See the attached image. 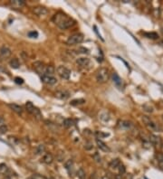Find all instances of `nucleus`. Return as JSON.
Here are the masks:
<instances>
[{
  "mask_svg": "<svg viewBox=\"0 0 163 179\" xmlns=\"http://www.w3.org/2000/svg\"><path fill=\"white\" fill-rule=\"evenodd\" d=\"M15 82L16 84H23L24 83V80L22 78H20V77H16V78H15Z\"/></svg>",
  "mask_w": 163,
  "mask_h": 179,
  "instance_id": "obj_34",
  "label": "nucleus"
},
{
  "mask_svg": "<svg viewBox=\"0 0 163 179\" xmlns=\"http://www.w3.org/2000/svg\"><path fill=\"white\" fill-rule=\"evenodd\" d=\"M112 79L114 82V84L117 86V87H121L122 84V80L121 79V77L116 73V72H113L112 74Z\"/></svg>",
  "mask_w": 163,
  "mask_h": 179,
  "instance_id": "obj_15",
  "label": "nucleus"
},
{
  "mask_svg": "<svg viewBox=\"0 0 163 179\" xmlns=\"http://www.w3.org/2000/svg\"><path fill=\"white\" fill-rule=\"evenodd\" d=\"M84 102H85V101H84V100H83V99H79V100H73V101H72L71 104H72V105H73V106H76V105L83 104V103H84Z\"/></svg>",
  "mask_w": 163,
  "mask_h": 179,
  "instance_id": "obj_28",
  "label": "nucleus"
},
{
  "mask_svg": "<svg viewBox=\"0 0 163 179\" xmlns=\"http://www.w3.org/2000/svg\"><path fill=\"white\" fill-rule=\"evenodd\" d=\"M33 12L38 16H43V15L47 14L48 10L45 7H44V6H35V7H34Z\"/></svg>",
  "mask_w": 163,
  "mask_h": 179,
  "instance_id": "obj_8",
  "label": "nucleus"
},
{
  "mask_svg": "<svg viewBox=\"0 0 163 179\" xmlns=\"http://www.w3.org/2000/svg\"><path fill=\"white\" fill-rule=\"evenodd\" d=\"M109 79V71L107 68H101L96 72V80L100 83H104Z\"/></svg>",
  "mask_w": 163,
  "mask_h": 179,
  "instance_id": "obj_2",
  "label": "nucleus"
},
{
  "mask_svg": "<svg viewBox=\"0 0 163 179\" xmlns=\"http://www.w3.org/2000/svg\"><path fill=\"white\" fill-rule=\"evenodd\" d=\"M4 122V119L2 117H0V124H2Z\"/></svg>",
  "mask_w": 163,
  "mask_h": 179,
  "instance_id": "obj_36",
  "label": "nucleus"
},
{
  "mask_svg": "<svg viewBox=\"0 0 163 179\" xmlns=\"http://www.w3.org/2000/svg\"><path fill=\"white\" fill-rule=\"evenodd\" d=\"M120 165H121V162H120V159H119V158L112 159V160L110 162V164H109L110 168H112V169L118 168L120 167Z\"/></svg>",
  "mask_w": 163,
  "mask_h": 179,
  "instance_id": "obj_22",
  "label": "nucleus"
},
{
  "mask_svg": "<svg viewBox=\"0 0 163 179\" xmlns=\"http://www.w3.org/2000/svg\"><path fill=\"white\" fill-rule=\"evenodd\" d=\"M149 140H150L151 144H153V145H155V146H160V145H161V139H160L158 136L153 135V134H151V135H150V139H149Z\"/></svg>",
  "mask_w": 163,
  "mask_h": 179,
  "instance_id": "obj_16",
  "label": "nucleus"
},
{
  "mask_svg": "<svg viewBox=\"0 0 163 179\" xmlns=\"http://www.w3.org/2000/svg\"><path fill=\"white\" fill-rule=\"evenodd\" d=\"M8 168L6 167V165L5 164H0V175H3V174H5L7 172Z\"/></svg>",
  "mask_w": 163,
  "mask_h": 179,
  "instance_id": "obj_30",
  "label": "nucleus"
},
{
  "mask_svg": "<svg viewBox=\"0 0 163 179\" xmlns=\"http://www.w3.org/2000/svg\"><path fill=\"white\" fill-rule=\"evenodd\" d=\"M156 159H157V162H158L159 167L163 170V154L158 153L156 155Z\"/></svg>",
  "mask_w": 163,
  "mask_h": 179,
  "instance_id": "obj_24",
  "label": "nucleus"
},
{
  "mask_svg": "<svg viewBox=\"0 0 163 179\" xmlns=\"http://www.w3.org/2000/svg\"><path fill=\"white\" fill-rule=\"evenodd\" d=\"M162 43H163V38H162Z\"/></svg>",
  "mask_w": 163,
  "mask_h": 179,
  "instance_id": "obj_41",
  "label": "nucleus"
},
{
  "mask_svg": "<svg viewBox=\"0 0 163 179\" xmlns=\"http://www.w3.org/2000/svg\"><path fill=\"white\" fill-rule=\"evenodd\" d=\"M9 65H10V66H11V68H13V69H18V68H19V66H20V62H19L18 59H16V58H13V59H11V60H10V62H9Z\"/></svg>",
  "mask_w": 163,
  "mask_h": 179,
  "instance_id": "obj_20",
  "label": "nucleus"
},
{
  "mask_svg": "<svg viewBox=\"0 0 163 179\" xmlns=\"http://www.w3.org/2000/svg\"><path fill=\"white\" fill-rule=\"evenodd\" d=\"M45 151V147L44 145H38L35 149V154L36 155H41Z\"/></svg>",
  "mask_w": 163,
  "mask_h": 179,
  "instance_id": "obj_25",
  "label": "nucleus"
},
{
  "mask_svg": "<svg viewBox=\"0 0 163 179\" xmlns=\"http://www.w3.org/2000/svg\"><path fill=\"white\" fill-rule=\"evenodd\" d=\"M11 55V50L6 47V46H3L0 48V56L3 59H7L8 57H10Z\"/></svg>",
  "mask_w": 163,
  "mask_h": 179,
  "instance_id": "obj_10",
  "label": "nucleus"
},
{
  "mask_svg": "<svg viewBox=\"0 0 163 179\" xmlns=\"http://www.w3.org/2000/svg\"><path fill=\"white\" fill-rule=\"evenodd\" d=\"M118 168H119V172H120L121 176H122V174H124V173H125V168H124V166L120 165V167H119Z\"/></svg>",
  "mask_w": 163,
  "mask_h": 179,
  "instance_id": "obj_35",
  "label": "nucleus"
},
{
  "mask_svg": "<svg viewBox=\"0 0 163 179\" xmlns=\"http://www.w3.org/2000/svg\"><path fill=\"white\" fill-rule=\"evenodd\" d=\"M63 125H64V128L69 129V128H72L74 125V121L72 119H65L63 122Z\"/></svg>",
  "mask_w": 163,
  "mask_h": 179,
  "instance_id": "obj_23",
  "label": "nucleus"
},
{
  "mask_svg": "<svg viewBox=\"0 0 163 179\" xmlns=\"http://www.w3.org/2000/svg\"><path fill=\"white\" fill-rule=\"evenodd\" d=\"M5 179H12V178H11L10 177H5Z\"/></svg>",
  "mask_w": 163,
  "mask_h": 179,
  "instance_id": "obj_39",
  "label": "nucleus"
},
{
  "mask_svg": "<svg viewBox=\"0 0 163 179\" xmlns=\"http://www.w3.org/2000/svg\"><path fill=\"white\" fill-rule=\"evenodd\" d=\"M142 120H143V122L145 123L146 127H147L149 129H151V130H154V131L159 130V126H158V124H156L154 121H152L149 117H147V116H143V117H142Z\"/></svg>",
  "mask_w": 163,
  "mask_h": 179,
  "instance_id": "obj_6",
  "label": "nucleus"
},
{
  "mask_svg": "<svg viewBox=\"0 0 163 179\" xmlns=\"http://www.w3.org/2000/svg\"><path fill=\"white\" fill-rule=\"evenodd\" d=\"M55 97L60 100H67L70 97V92L67 91H57L54 93Z\"/></svg>",
  "mask_w": 163,
  "mask_h": 179,
  "instance_id": "obj_9",
  "label": "nucleus"
},
{
  "mask_svg": "<svg viewBox=\"0 0 163 179\" xmlns=\"http://www.w3.org/2000/svg\"><path fill=\"white\" fill-rule=\"evenodd\" d=\"M31 179H47L44 176H41V175H38V174H35V175H33Z\"/></svg>",
  "mask_w": 163,
  "mask_h": 179,
  "instance_id": "obj_33",
  "label": "nucleus"
},
{
  "mask_svg": "<svg viewBox=\"0 0 163 179\" xmlns=\"http://www.w3.org/2000/svg\"><path fill=\"white\" fill-rule=\"evenodd\" d=\"M54 73V68L51 65H47L44 67V75H49V76H53V74Z\"/></svg>",
  "mask_w": 163,
  "mask_h": 179,
  "instance_id": "obj_19",
  "label": "nucleus"
},
{
  "mask_svg": "<svg viewBox=\"0 0 163 179\" xmlns=\"http://www.w3.org/2000/svg\"><path fill=\"white\" fill-rule=\"evenodd\" d=\"M53 160H54V158H53V156H52L50 153H46V154L43 157V158H42V161H43L44 164H46V165L52 164Z\"/></svg>",
  "mask_w": 163,
  "mask_h": 179,
  "instance_id": "obj_18",
  "label": "nucleus"
},
{
  "mask_svg": "<svg viewBox=\"0 0 163 179\" xmlns=\"http://www.w3.org/2000/svg\"><path fill=\"white\" fill-rule=\"evenodd\" d=\"M76 62H77L79 65H81V66H83V67H85V66H88V65H89V63H90V59L84 58V57H81V58H78V59H77Z\"/></svg>",
  "mask_w": 163,
  "mask_h": 179,
  "instance_id": "obj_17",
  "label": "nucleus"
},
{
  "mask_svg": "<svg viewBox=\"0 0 163 179\" xmlns=\"http://www.w3.org/2000/svg\"><path fill=\"white\" fill-rule=\"evenodd\" d=\"M8 106H9V108H10L14 112H15V113L18 114V115H22V113H23V109H22L21 106H19V105H17V104H15V103H10Z\"/></svg>",
  "mask_w": 163,
  "mask_h": 179,
  "instance_id": "obj_13",
  "label": "nucleus"
},
{
  "mask_svg": "<svg viewBox=\"0 0 163 179\" xmlns=\"http://www.w3.org/2000/svg\"><path fill=\"white\" fill-rule=\"evenodd\" d=\"M83 41V34H74L67 39L66 43L68 45H75V44L81 43Z\"/></svg>",
  "mask_w": 163,
  "mask_h": 179,
  "instance_id": "obj_4",
  "label": "nucleus"
},
{
  "mask_svg": "<svg viewBox=\"0 0 163 179\" xmlns=\"http://www.w3.org/2000/svg\"><path fill=\"white\" fill-rule=\"evenodd\" d=\"M8 129H7V126L5 125V124H1L0 125V134L1 135H4L7 132Z\"/></svg>",
  "mask_w": 163,
  "mask_h": 179,
  "instance_id": "obj_29",
  "label": "nucleus"
},
{
  "mask_svg": "<svg viewBox=\"0 0 163 179\" xmlns=\"http://www.w3.org/2000/svg\"><path fill=\"white\" fill-rule=\"evenodd\" d=\"M103 179H108V178H106V177H103Z\"/></svg>",
  "mask_w": 163,
  "mask_h": 179,
  "instance_id": "obj_40",
  "label": "nucleus"
},
{
  "mask_svg": "<svg viewBox=\"0 0 163 179\" xmlns=\"http://www.w3.org/2000/svg\"><path fill=\"white\" fill-rule=\"evenodd\" d=\"M28 36L30 38H36L38 36V33L36 31H32V32H29L28 33Z\"/></svg>",
  "mask_w": 163,
  "mask_h": 179,
  "instance_id": "obj_32",
  "label": "nucleus"
},
{
  "mask_svg": "<svg viewBox=\"0 0 163 179\" xmlns=\"http://www.w3.org/2000/svg\"><path fill=\"white\" fill-rule=\"evenodd\" d=\"M4 72V69L0 66V72Z\"/></svg>",
  "mask_w": 163,
  "mask_h": 179,
  "instance_id": "obj_38",
  "label": "nucleus"
},
{
  "mask_svg": "<svg viewBox=\"0 0 163 179\" xmlns=\"http://www.w3.org/2000/svg\"><path fill=\"white\" fill-rule=\"evenodd\" d=\"M53 21L62 30L68 29L75 24V22L73 18H71L67 14H65L64 13H61V12H59V13H57L54 15Z\"/></svg>",
  "mask_w": 163,
  "mask_h": 179,
  "instance_id": "obj_1",
  "label": "nucleus"
},
{
  "mask_svg": "<svg viewBox=\"0 0 163 179\" xmlns=\"http://www.w3.org/2000/svg\"><path fill=\"white\" fill-rule=\"evenodd\" d=\"M25 108H26V110L30 114H32L34 118H36L37 120H41L42 119V114H41L39 109L36 108L35 106H34V104L31 101H27L25 103Z\"/></svg>",
  "mask_w": 163,
  "mask_h": 179,
  "instance_id": "obj_3",
  "label": "nucleus"
},
{
  "mask_svg": "<svg viewBox=\"0 0 163 179\" xmlns=\"http://www.w3.org/2000/svg\"><path fill=\"white\" fill-rule=\"evenodd\" d=\"M96 144H97L98 148L100 149V150H102V151H103V152H108V151H110V149L108 148V146H107L103 140H101L100 139H96Z\"/></svg>",
  "mask_w": 163,
  "mask_h": 179,
  "instance_id": "obj_12",
  "label": "nucleus"
},
{
  "mask_svg": "<svg viewBox=\"0 0 163 179\" xmlns=\"http://www.w3.org/2000/svg\"><path fill=\"white\" fill-rule=\"evenodd\" d=\"M145 35L148 37V38H151V39H157L159 37L158 34L155 33V32H152V33H147L145 34Z\"/></svg>",
  "mask_w": 163,
  "mask_h": 179,
  "instance_id": "obj_27",
  "label": "nucleus"
},
{
  "mask_svg": "<svg viewBox=\"0 0 163 179\" xmlns=\"http://www.w3.org/2000/svg\"><path fill=\"white\" fill-rule=\"evenodd\" d=\"M57 73L58 75L62 78V79H64V80H69L70 79V76H71V71L66 68L65 66H63V65H60L57 67Z\"/></svg>",
  "mask_w": 163,
  "mask_h": 179,
  "instance_id": "obj_5",
  "label": "nucleus"
},
{
  "mask_svg": "<svg viewBox=\"0 0 163 179\" xmlns=\"http://www.w3.org/2000/svg\"><path fill=\"white\" fill-rule=\"evenodd\" d=\"M41 80L44 83L47 85H54L57 83V79L54 78V76H49V75H42Z\"/></svg>",
  "mask_w": 163,
  "mask_h": 179,
  "instance_id": "obj_7",
  "label": "nucleus"
},
{
  "mask_svg": "<svg viewBox=\"0 0 163 179\" xmlns=\"http://www.w3.org/2000/svg\"><path fill=\"white\" fill-rule=\"evenodd\" d=\"M10 4L15 8H22L25 5V2L24 0H11Z\"/></svg>",
  "mask_w": 163,
  "mask_h": 179,
  "instance_id": "obj_14",
  "label": "nucleus"
},
{
  "mask_svg": "<svg viewBox=\"0 0 163 179\" xmlns=\"http://www.w3.org/2000/svg\"><path fill=\"white\" fill-rule=\"evenodd\" d=\"M115 178L116 179H122V176H121V175H120V176H116V177H115Z\"/></svg>",
  "mask_w": 163,
  "mask_h": 179,
  "instance_id": "obj_37",
  "label": "nucleus"
},
{
  "mask_svg": "<svg viewBox=\"0 0 163 179\" xmlns=\"http://www.w3.org/2000/svg\"><path fill=\"white\" fill-rule=\"evenodd\" d=\"M77 177L78 179H85L86 178V175H85V171L83 168H80L77 171Z\"/></svg>",
  "mask_w": 163,
  "mask_h": 179,
  "instance_id": "obj_26",
  "label": "nucleus"
},
{
  "mask_svg": "<svg viewBox=\"0 0 163 179\" xmlns=\"http://www.w3.org/2000/svg\"><path fill=\"white\" fill-rule=\"evenodd\" d=\"M93 159L97 162V163H101L102 162V158H101V157H100V155L96 152L93 156Z\"/></svg>",
  "mask_w": 163,
  "mask_h": 179,
  "instance_id": "obj_31",
  "label": "nucleus"
},
{
  "mask_svg": "<svg viewBox=\"0 0 163 179\" xmlns=\"http://www.w3.org/2000/svg\"><path fill=\"white\" fill-rule=\"evenodd\" d=\"M44 67H45V65L43 62H36L34 63V68L35 72H38L39 74H43L44 75Z\"/></svg>",
  "mask_w": 163,
  "mask_h": 179,
  "instance_id": "obj_11",
  "label": "nucleus"
},
{
  "mask_svg": "<svg viewBox=\"0 0 163 179\" xmlns=\"http://www.w3.org/2000/svg\"><path fill=\"white\" fill-rule=\"evenodd\" d=\"M64 168H65V169L67 170V172H68L69 174H71V173H72V169H73V160H72V159L67 160V161L64 163Z\"/></svg>",
  "mask_w": 163,
  "mask_h": 179,
  "instance_id": "obj_21",
  "label": "nucleus"
}]
</instances>
